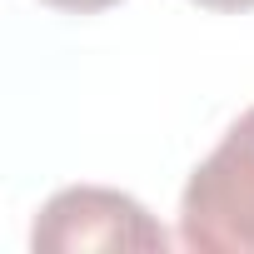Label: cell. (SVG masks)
Returning a JSON list of instances; mask_svg holds the SVG:
<instances>
[{"label": "cell", "mask_w": 254, "mask_h": 254, "mask_svg": "<svg viewBox=\"0 0 254 254\" xmlns=\"http://www.w3.org/2000/svg\"><path fill=\"white\" fill-rule=\"evenodd\" d=\"M180 244L199 254H254V105L185 180Z\"/></svg>", "instance_id": "1"}, {"label": "cell", "mask_w": 254, "mask_h": 254, "mask_svg": "<svg viewBox=\"0 0 254 254\" xmlns=\"http://www.w3.org/2000/svg\"><path fill=\"white\" fill-rule=\"evenodd\" d=\"M165 244H170V234L135 194L105 190V185H70V190L50 194L30 229L35 254H85V249L155 254Z\"/></svg>", "instance_id": "2"}, {"label": "cell", "mask_w": 254, "mask_h": 254, "mask_svg": "<svg viewBox=\"0 0 254 254\" xmlns=\"http://www.w3.org/2000/svg\"><path fill=\"white\" fill-rule=\"evenodd\" d=\"M45 5H55V10H65V15H95V10L120 5V0H45Z\"/></svg>", "instance_id": "3"}, {"label": "cell", "mask_w": 254, "mask_h": 254, "mask_svg": "<svg viewBox=\"0 0 254 254\" xmlns=\"http://www.w3.org/2000/svg\"><path fill=\"white\" fill-rule=\"evenodd\" d=\"M199 10H219V15H239V10H254V0H190Z\"/></svg>", "instance_id": "4"}]
</instances>
